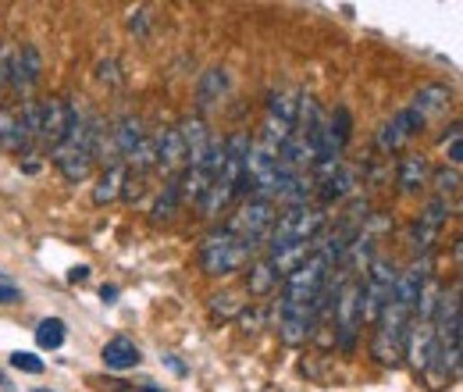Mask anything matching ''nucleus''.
<instances>
[{"instance_id":"f257e3e1","label":"nucleus","mask_w":463,"mask_h":392,"mask_svg":"<svg viewBox=\"0 0 463 392\" xmlns=\"http://www.w3.org/2000/svg\"><path fill=\"white\" fill-rule=\"evenodd\" d=\"M435 364L439 386L460 375V290L439 296L435 307Z\"/></svg>"},{"instance_id":"f03ea898","label":"nucleus","mask_w":463,"mask_h":392,"mask_svg":"<svg viewBox=\"0 0 463 392\" xmlns=\"http://www.w3.org/2000/svg\"><path fill=\"white\" fill-rule=\"evenodd\" d=\"M410 317H414V307L399 303L396 296L381 307V314L370 321L374 325V335H370V357L378 364H399L403 361V346H406V328H410Z\"/></svg>"},{"instance_id":"7ed1b4c3","label":"nucleus","mask_w":463,"mask_h":392,"mask_svg":"<svg viewBox=\"0 0 463 392\" xmlns=\"http://www.w3.org/2000/svg\"><path fill=\"white\" fill-rule=\"evenodd\" d=\"M254 254H257L254 243H243L228 228H214L200 243V268L207 275H232V272L246 268L254 261Z\"/></svg>"},{"instance_id":"20e7f679","label":"nucleus","mask_w":463,"mask_h":392,"mask_svg":"<svg viewBox=\"0 0 463 392\" xmlns=\"http://www.w3.org/2000/svg\"><path fill=\"white\" fill-rule=\"evenodd\" d=\"M325 225H328L325 207H314V203L285 207L281 214H275V225L268 232V250L289 246V243H314Z\"/></svg>"},{"instance_id":"39448f33","label":"nucleus","mask_w":463,"mask_h":392,"mask_svg":"<svg viewBox=\"0 0 463 392\" xmlns=\"http://www.w3.org/2000/svg\"><path fill=\"white\" fill-rule=\"evenodd\" d=\"M361 328H364L361 279H350V282L339 286V296H335V346H339L343 353H353Z\"/></svg>"},{"instance_id":"423d86ee","label":"nucleus","mask_w":463,"mask_h":392,"mask_svg":"<svg viewBox=\"0 0 463 392\" xmlns=\"http://www.w3.org/2000/svg\"><path fill=\"white\" fill-rule=\"evenodd\" d=\"M396 268L388 257H374L368 264V279H361V307H364V321H374L381 314V307L392 299L396 290Z\"/></svg>"},{"instance_id":"0eeeda50","label":"nucleus","mask_w":463,"mask_h":392,"mask_svg":"<svg viewBox=\"0 0 463 392\" xmlns=\"http://www.w3.org/2000/svg\"><path fill=\"white\" fill-rule=\"evenodd\" d=\"M446 221H450V200H442V196L428 200V203L421 207L414 228H410V246H414V254L432 257V250H435V243H439V236H442V228H446Z\"/></svg>"},{"instance_id":"6e6552de","label":"nucleus","mask_w":463,"mask_h":392,"mask_svg":"<svg viewBox=\"0 0 463 392\" xmlns=\"http://www.w3.org/2000/svg\"><path fill=\"white\" fill-rule=\"evenodd\" d=\"M40 76H43V58H40L36 43H22L11 58H4V79L18 97H29L36 90Z\"/></svg>"},{"instance_id":"1a4fd4ad","label":"nucleus","mask_w":463,"mask_h":392,"mask_svg":"<svg viewBox=\"0 0 463 392\" xmlns=\"http://www.w3.org/2000/svg\"><path fill=\"white\" fill-rule=\"evenodd\" d=\"M272 225H275V203H268V200H250L225 228L232 232V236H239L243 243H254V246H261L264 239H268V232H272Z\"/></svg>"},{"instance_id":"9d476101","label":"nucleus","mask_w":463,"mask_h":392,"mask_svg":"<svg viewBox=\"0 0 463 392\" xmlns=\"http://www.w3.org/2000/svg\"><path fill=\"white\" fill-rule=\"evenodd\" d=\"M424 125H428V121H424L417 111L406 107V111H399L392 121H385V125L378 129V139H374V143H378L381 154H396V150H403V143H406L410 136L424 132Z\"/></svg>"},{"instance_id":"9b49d317","label":"nucleus","mask_w":463,"mask_h":392,"mask_svg":"<svg viewBox=\"0 0 463 392\" xmlns=\"http://www.w3.org/2000/svg\"><path fill=\"white\" fill-rule=\"evenodd\" d=\"M403 357H410V364H414L417 371H432V364H435V321H417V317H410Z\"/></svg>"},{"instance_id":"f8f14e48","label":"nucleus","mask_w":463,"mask_h":392,"mask_svg":"<svg viewBox=\"0 0 463 392\" xmlns=\"http://www.w3.org/2000/svg\"><path fill=\"white\" fill-rule=\"evenodd\" d=\"M68 125H72V103L61 97H50L40 103V143L43 147H58L65 136H68Z\"/></svg>"},{"instance_id":"ddd939ff","label":"nucleus","mask_w":463,"mask_h":392,"mask_svg":"<svg viewBox=\"0 0 463 392\" xmlns=\"http://www.w3.org/2000/svg\"><path fill=\"white\" fill-rule=\"evenodd\" d=\"M314 183L321 186L317 193H321V203H335V200H346V196L357 193V186H361V168L357 165H335L332 172H325V175H314Z\"/></svg>"},{"instance_id":"4468645a","label":"nucleus","mask_w":463,"mask_h":392,"mask_svg":"<svg viewBox=\"0 0 463 392\" xmlns=\"http://www.w3.org/2000/svg\"><path fill=\"white\" fill-rule=\"evenodd\" d=\"M100 361H103V368H111V371H132V368H139L143 353H139V346H136L129 335H114V339L103 343Z\"/></svg>"},{"instance_id":"2eb2a0df","label":"nucleus","mask_w":463,"mask_h":392,"mask_svg":"<svg viewBox=\"0 0 463 392\" xmlns=\"http://www.w3.org/2000/svg\"><path fill=\"white\" fill-rule=\"evenodd\" d=\"M154 150H157V165H154V168H161L165 175L175 179V172L185 168V147H183L179 129H165V132L154 139Z\"/></svg>"},{"instance_id":"dca6fc26","label":"nucleus","mask_w":463,"mask_h":392,"mask_svg":"<svg viewBox=\"0 0 463 392\" xmlns=\"http://www.w3.org/2000/svg\"><path fill=\"white\" fill-rule=\"evenodd\" d=\"M179 136H183V147H185V168L189 165H196L203 154H207V147H210V129H207V121L203 118H183L179 125Z\"/></svg>"},{"instance_id":"f3484780","label":"nucleus","mask_w":463,"mask_h":392,"mask_svg":"<svg viewBox=\"0 0 463 392\" xmlns=\"http://www.w3.org/2000/svg\"><path fill=\"white\" fill-rule=\"evenodd\" d=\"M450 103H453V90H450L446 83H428V86H421V90L414 94V103H410V111H417V114L428 121L432 114L446 111Z\"/></svg>"},{"instance_id":"a211bd4d","label":"nucleus","mask_w":463,"mask_h":392,"mask_svg":"<svg viewBox=\"0 0 463 392\" xmlns=\"http://www.w3.org/2000/svg\"><path fill=\"white\" fill-rule=\"evenodd\" d=\"M396 183L403 193H421L428 186V161L417 157V154H406L399 161V172H396Z\"/></svg>"},{"instance_id":"6ab92c4d","label":"nucleus","mask_w":463,"mask_h":392,"mask_svg":"<svg viewBox=\"0 0 463 392\" xmlns=\"http://www.w3.org/2000/svg\"><path fill=\"white\" fill-rule=\"evenodd\" d=\"M111 136H114V147H118L121 165H125V161L132 157V150L147 139V136H143V121H139V118H132V114H129V118H121V121L111 129Z\"/></svg>"},{"instance_id":"aec40b11","label":"nucleus","mask_w":463,"mask_h":392,"mask_svg":"<svg viewBox=\"0 0 463 392\" xmlns=\"http://www.w3.org/2000/svg\"><path fill=\"white\" fill-rule=\"evenodd\" d=\"M225 90H228V76H225V68H210V72H203L200 90H196V103H200V111L214 107L218 100L225 97Z\"/></svg>"},{"instance_id":"412c9836","label":"nucleus","mask_w":463,"mask_h":392,"mask_svg":"<svg viewBox=\"0 0 463 392\" xmlns=\"http://www.w3.org/2000/svg\"><path fill=\"white\" fill-rule=\"evenodd\" d=\"M179 207H183V186H179V175H175V179L165 183V190L154 203V221H172L179 214Z\"/></svg>"},{"instance_id":"4be33fe9","label":"nucleus","mask_w":463,"mask_h":392,"mask_svg":"<svg viewBox=\"0 0 463 392\" xmlns=\"http://www.w3.org/2000/svg\"><path fill=\"white\" fill-rule=\"evenodd\" d=\"M121 183H125V168L118 165V168H103V175L96 179V190H93V203H111V200H118L121 196Z\"/></svg>"},{"instance_id":"5701e85b","label":"nucleus","mask_w":463,"mask_h":392,"mask_svg":"<svg viewBox=\"0 0 463 392\" xmlns=\"http://www.w3.org/2000/svg\"><path fill=\"white\" fill-rule=\"evenodd\" d=\"M268 114L296 129V114H299V94H292V90H278V94H272V100H268Z\"/></svg>"},{"instance_id":"b1692460","label":"nucleus","mask_w":463,"mask_h":392,"mask_svg":"<svg viewBox=\"0 0 463 392\" xmlns=\"http://www.w3.org/2000/svg\"><path fill=\"white\" fill-rule=\"evenodd\" d=\"M65 335H68V325L61 317H43L36 325V343L40 350H61L65 346Z\"/></svg>"},{"instance_id":"393cba45","label":"nucleus","mask_w":463,"mask_h":392,"mask_svg":"<svg viewBox=\"0 0 463 392\" xmlns=\"http://www.w3.org/2000/svg\"><path fill=\"white\" fill-rule=\"evenodd\" d=\"M275 286H278V275H275V268L268 264V257H264V261H257V264L250 268V293L268 296Z\"/></svg>"},{"instance_id":"a878e982","label":"nucleus","mask_w":463,"mask_h":392,"mask_svg":"<svg viewBox=\"0 0 463 392\" xmlns=\"http://www.w3.org/2000/svg\"><path fill=\"white\" fill-rule=\"evenodd\" d=\"M435 190H439L442 200H446V196H457L460 193V172H457V168H442V172H435Z\"/></svg>"},{"instance_id":"bb28decb","label":"nucleus","mask_w":463,"mask_h":392,"mask_svg":"<svg viewBox=\"0 0 463 392\" xmlns=\"http://www.w3.org/2000/svg\"><path fill=\"white\" fill-rule=\"evenodd\" d=\"M11 368L22 371V375H43V361L36 353H25V350L11 353Z\"/></svg>"},{"instance_id":"cd10ccee","label":"nucleus","mask_w":463,"mask_h":392,"mask_svg":"<svg viewBox=\"0 0 463 392\" xmlns=\"http://www.w3.org/2000/svg\"><path fill=\"white\" fill-rule=\"evenodd\" d=\"M210 307H214V314H221V317H232V314H239V299H236V293L210 296Z\"/></svg>"},{"instance_id":"c85d7f7f","label":"nucleus","mask_w":463,"mask_h":392,"mask_svg":"<svg viewBox=\"0 0 463 392\" xmlns=\"http://www.w3.org/2000/svg\"><path fill=\"white\" fill-rule=\"evenodd\" d=\"M100 83H111V86H118L121 79H118V65L114 61H100Z\"/></svg>"},{"instance_id":"c756f323","label":"nucleus","mask_w":463,"mask_h":392,"mask_svg":"<svg viewBox=\"0 0 463 392\" xmlns=\"http://www.w3.org/2000/svg\"><path fill=\"white\" fill-rule=\"evenodd\" d=\"M450 161H453V168H460V161H463L460 125H457V129H453V143H450Z\"/></svg>"},{"instance_id":"7c9ffc66","label":"nucleus","mask_w":463,"mask_h":392,"mask_svg":"<svg viewBox=\"0 0 463 392\" xmlns=\"http://www.w3.org/2000/svg\"><path fill=\"white\" fill-rule=\"evenodd\" d=\"M0 303H22V290H14L11 282H0Z\"/></svg>"},{"instance_id":"2f4dec72","label":"nucleus","mask_w":463,"mask_h":392,"mask_svg":"<svg viewBox=\"0 0 463 392\" xmlns=\"http://www.w3.org/2000/svg\"><path fill=\"white\" fill-rule=\"evenodd\" d=\"M86 279H90V268L86 264H79V268L68 272V282H86Z\"/></svg>"},{"instance_id":"473e14b6","label":"nucleus","mask_w":463,"mask_h":392,"mask_svg":"<svg viewBox=\"0 0 463 392\" xmlns=\"http://www.w3.org/2000/svg\"><path fill=\"white\" fill-rule=\"evenodd\" d=\"M100 299H103V303H114V299H118V286H103V290H100Z\"/></svg>"},{"instance_id":"72a5a7b5","label":"nucleus","mask_w":463,"mask_h":392,"mask_svg":"<svg viewBox=\"0 0 463 392\" xmlns=\"http://www.w3.org/2000/svg\"><path fill=\"white\" fill-rule=\"evenodd\" d=\"M168 364H172V371H175V375H185V368L179 364V361H175V357H168Z\"/></svg>"},{"instance_id":"f704fd0d","label":"nucleus","mask_w":463,"mask_h":392,"mask_svg":"<svg viewBox=\"0 0 463 392\" xmlns=\"http://www.w3.org/2000/svg\"><path fill=\"white\" fill-rule=\"evenodd\" d=\"M136 392H165V389H157V386H143V389H136Z\"/></svg>"},{"instance_id":"c9c22d12","label":"nucleus","mask_w":463,"mask_h":392,"mask_svg":"<svg viewBox=\"0 0 463 392\" xmlns=\"http://www.w3.org/2000/svg\"><path fill=\"white\" fill-rule=\"evenodd\" d=\"M36 392H47V389H36Z\"/></svg>"}]
</instances>
